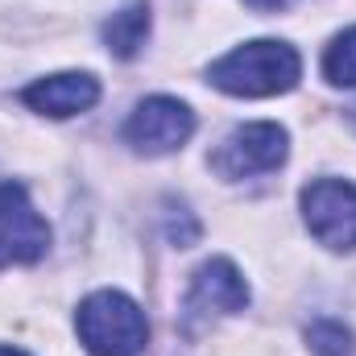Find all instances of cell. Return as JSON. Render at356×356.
Masks as SVG:
<instances>
[{
    "mask_svg": "<svg viewBox=\"0 0 356 356\" xmlns=\"http://www.w3.org/2000/svg\"><path fill=\"white\" fill-rule=\"evenodd\" d=\"M302 75V63H298V50L286 46V42H273V38H257V42H245L236 46L232 54H224L220 63H211L207 71V83L228 95H249V99H261V95H282L298 83Z\"/></svg>",
    "mask_w": 356,
    "mask_h": 356,
    "instance_id": "cell-1",
    "label": "cell"
},
{
    "mask_svg": "<svg viewBox=\"0 0 356 356\" xmlns=\"http://www.w3.org/2000/svg\"><path fill=\"white\" fill-rule=\"evenodd\" d=\"M75 332L91 356H141L149 344V323L141 307L120 290H95L75 311Z\"/></svg>",
    "mask_w": 356,
    "mask_h": 356,
    "instance_id": "cell-2",
    "label": "cell"
},
{
    "mask_svg": "<svg viewBox=\"0 0 356 356\" xmlns=\"http://www.w3.org/2000/svg\"><path fill=\"white\" fill-rule=\"evenodd\" d=\"M286 149H290V137L282 124L273 120H253V124H241L232 129L220 149L211 154V170L224 178H253V175H269L286 162Z\"/></svg>",
    "mask_w": 356,
    "mask_h": 356,
    "instance_id": "cell-3",
    "label": "cell"
},
{
    "mask_svg": "<svg viewBox=\"0 0 356 356\" xmlns=\"http://www.w3.org/2000/svg\"><path fill=\"white\" fill-rule=\"evenodd\" d=\"M302 220L319 245L336 253L356 249V186L344 178H315L302 186Z\"/></svg>",
    "mask_w": 356,
    "mask_h": 356,
    "instance_id": "cell-4",
    "label": "cell"
},
{
    "mask_svg": "<svg viewBox=\"0 0 356 356\" xmlns=\"http://www.w3.org/2000/svg\"><path fill=\"white\" fill-rule=\"evenodd\" d=\"M191 133H195V112L175 95H149L124 120V141L149 158L182 149L191 141Z\"/></svg>",
    "mask_w": 356,
    "mask_h": 356,
    "instance_id": "cell-5",
    "label": "cell"
},
{
    "mask_svg": "<svg viewBox=\"0 0 356 356\" xmlns=\"http://www.w3.org/2000/svg\"><path fill=\"white\" fill-rule=\"evenodd\" d=\"M46 249H50V224L38 216L25 186L0 182V269L29 266L46 257Z\"/></svg>",
    "mask_w": 356,
    "mask_h": 356,
    "instance_id": "cell-6",
    "label": "cell"
},
{
    "mask_svg": "<svg viewBox=\"0 0 356 356\" xmlns=\"http://www.w3.org/2000/svg\"><path fill=\"white\" fill-rule=\"evenodd\" d=\"M249 307V282L228 257H211L195 269L186 290V319H211V315H236Z\"/></svg>",
    "mask_w": 356,
    "mask_h": 356,
    "instance_id": "cell-7",
    "label": "cell"
},
{
    "mask_svg": "<svg viewBox=\"0 0 356 356\" xmlns=\"http://www.w3.org/2000/svg\"><path fill=\"white\" fill-rule=\"evenodd\" d=\"M21 99L42 112V116H54V120H67V116H79L88 112L91 104L99 99V83L83 75V71H63V75H46L38 83L21 91Z\"/></svg>",
    "mask_w": 356,
    "mask_h": 356,
    "instance_id": "cell-8",
    "label": "cell"
},
{
    "mask_svg": "<svg viewBox=\"0 0 356 356\" xmlns=\"http://www.w3.org/2000/svg\"><path fill=\"white\" fill-rule=\"evenodd\" d=\"M145 33H149V4L145 0H133L129 8H120L104 21V46L116 58H133L145 46Z\"/></svg>",
    "mask_w": 356,
    "mask_h": 356,
    "instance_id": "cell-9",
    "label": "cell"
},
{
    "mask_svg": "<svg viewBox=\"0 0 356 356\" xmlns=\"http://www.w3.org/2000/svg\"><path fill=\"white\" fill-rule=\"evenodd\" d=\"M323 75L336 88H356V25L332 38V46L323 50Z\"/></svg>",
    "mask_w": 356,
    "mask_h": 356,
    "instance_id": "cell-10",
    "label": "cell"
},
{
    "mask_svg": "<svg viewBox=\"0 0 356 356\" xmlns=\"http://www.w3.org/2000/svg\"><path fill=\"white\" fill-rule=\"evenodd\" d=\"M307 344L315 356H356V336L340 319H315L307 323Z\"/></svg>",
    "mask_w": 356,
    "mask_h": 356,
    "instance_id": "cell-11",
    "label": "cell"
},
{
    "mask_svg": "<svg viewBox=\"0 0 356 356\" xmlns=\"http://www.w3.org/2000/svg\"><path fill=\"white\" fill-rule=\"evenodd\" d=\"M195 236H199V224L186 207H178V216H166V241L170 245L186 249V245H195Z\"/></svg>",
    "mask_w": 356,
    "mask_h": 356,
    "instance_id": "cell-12",
    "label": "cell"
},
{
    "mask_svg": "<svg viewBox=\"0 0 356 356\" xmlns=\"http://www.w3.org/2000/svg\"><path fill=\"white\" fill-rule=\"evenodd\" d=\"M0 356H25L21 348H0Z\"/></svg>",
    "mask_w": 356,
    "mask_h": 356,
    "instance_id": "cell-13",
    "label": "cell"
},
{
    "mask_svg": "<svg viewBox=\"0 0 356 356\" xmlns=\"http://www.w3.org/2000/svg\"><path fill=\"white\" fill-rule=\"evenodd\" d=\"M353 120H356V108H353Z\"/></svg>",
    "mask_w": 356,
    "mask_h": 356,
    "instance_id": "cell-14",
    "label": "cell"
}]
</instances>
